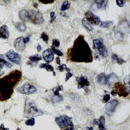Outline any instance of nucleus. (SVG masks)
<instances>
[{
	"label": "nucleus",
	"mask_w": 130,
	"mask_h": 130,
	"mask_svg": "<svg viewBox=\"0 0 130 130\" xmlns=\"http://www.w3.org/2000/svg\"><path fill=\"white\" fill-rule=\"evenodd\" d=\"M68 59L75 62L89 63L93 61V54L84 37L80 35L76 37L74 44L68 50Z\"/></svg>",
	"instance_id": "f257e3e1"
},
{
	"label": "nucleus",
	"mask_w": 130,
	"mask_h": 130,
	"mask_svg": "<svg viewBox=\"0 0 130 130\" xmlns=\"http://www.w3.org/2000/svg\"><path fill=\"white\" fill-rule=\"evenodd\" d=\"M22 79V72L14 70L9 75L0 78V102H5L11 97L14 88Z\"/></svg>",
	"instance_id": "f03ea898"
},
{
	"label": "nucleus",
	"mask_w": 130,
	"mask_h": 130,
	"mask_svg": "<svg viewBox=\"0 0 130 130\" xmlns=\"http://www.w3.org/2000/svg\"><path fill=\"white\" fill-rule=\"evenodd\" d=\"M41 115H43V111L36 106L35 102L30 99H26L24 105V117L37 116Z\"/></svg>",
	"instance_id": "7ed1b4c3"
},
{
	"label": "nucleus",
	"mask_w": 130,
	"mask_h": 130,
	"mask_svg": "<svg viewBox=\"0 0 130 130\" xmlns=\"http://www.w3.org/2000/svg\"><path fill=\"white\" fill-rule=\"evenodd\" d=\"M55 121L61 129L68 128L70 130H74V124H73L72 119L67 115H60L58 117H56Z\"/></svg>",
	"instance_id": "20e7f679"
},
{
	"label": "nucleus",
	"mask_w": 130,
	"mask_h": 130,
	"mask_svg": "<svg viewBox=\"0 0 130 130\" xmlns=\"http://www.w3.org/2000/svg\"><path fill=\"white\" fill-rule=\"evenodd\" d=\"M111 95H120L122 97H127L128 95V90L126 88L125 85H123L122 83L116 82L114 85V89H113L112 92H111Z\"/></svg>",
	"instance_id": "39448f33"
},
{
	"label": "nucleus",
	"mask_w": 130,
	"mask_h": 130,
	"mask_svg": "<svg viewBox=\"0 0 130 130\" xmlns=\"http://www.w3.org/2000/svg\"><path fill=\"white\" fill-rule=\"evenodd\" d=\"M28 20L35 24H42L44 22L42 14L34 10H28Z\"/></svg>",
	"instance_id": "423d86ee"
},
{
	"label": "nucleus",
	"mask_w": 130,
	"mask_h": 130,
	"mask_svg": "<svg viewBox=\"0 0 130 130\" xmlns=\"http://www.w3.org/2000/svg\"><path fill=\"white\" fill-rule=\"evenodd\" d=\"M93 45L95 50H97L99 52V54L103 57H108V50H107L106 46L104 45V43H102V39H94L93 40Z\"/></svg>",
	"instance_id": "0eeeda50"
},
{
	"label": "nucleus",
	"mask_w": 130,
	"mask_h": 130,
	"mask_svg": "<svg viewBox=\"0 0 130 130\" xmlns=\"http://www.w3.org/2000/svg\"><path fill=\"white\" fill-rule=\"evenodd\" d=\"M37 88L32 84H30V83H24L23 86H21L20 88L18 89V93H21L23 95H31V94H34L37 92Z\"/></svg>",
	"instance_id": "6e6552de"
},
{
	"label": "nucleus",
	"mask_w": 130,
	"mask_h": 130,
	"mask_svg": "<svg viewBox=\"0 0 130 130\" xmlns=\"http://www.w3.org/2000/svg\"><path fill=\"white\" fill-rule=\"evenodd\" d=\"M5 56H6V57H7L11 62H13V63L18 64V65L21 64L22 57H21V56L19 54L17 53V52H15L14 50H9V51L6 53Z\"/></svg>",
	"instance_id": "1a4fd4ad"
},
{
	"label": "nucleus",
	"mask_w": 130,
	"mask_h": 130,
	"mask_svg": "<svg viewBox=\"0 0 130 130\" xmlns=\"http://www.w3.org/2000/svg\"><path fill=\"white\" fill-rule=\"evenodd\" d=\"M84 18L87 19L88 22L89 24H91L92 25H100L102 21H101L100 18L98 16L95 15L92 11H87L85 13V17Z\"/></svg>",
	"instance_id": "9d476101"
},
{
	"label": "nucleus",
	"mask_w": 130,
	"mask_h": 130,
	"mask_svg": "<svg viewBox=\"0 0 130 130\" xmlns=\"http://www.w3.org/2000/svg\"><path fill=\"white\" fill-rule=\"evenodd\" d=\"M75 80L77 82V84H78L77 88H78L79 89H83V88H85V87H89L90 85V83L89 82V80H88V78L86 76H83V75L76 77Z\"/></svg>",
	"instance_id": "9b49d317"
},
{
	"label": "nucleus",
	"mask_w": 130,
	"mask_h": 130,
	"mask_svg": "<svg viewBox=\"0 0 130 130\" xmlns=\"http://www.w3.org/2000/svg\"><path fill=\"white\" fill-rule=\"evenodd\" d=\"M14 47L18 51H24L25 49V43H24V37H19L16 39L14 42Z\"/></svg>",
	"instance_id": "f8f14e48"
},
{
	"label": "nucleus",
	"mask_w": 130,
	"mask_h": 130,
	"mask_svg": "<svg viewBox=\"0 0 130 130\" xmlns=\"http://www.w3.org/2000/svg\"><path fill=\"white\" fill-rule=\"evenodd\" d=\"M118 100L115 99V100H112L111 102H108V103H107L106 105V112L107 114L108 115H111L113 112L115 110V108H116V107L118 106Z\"/></svg>",
	"instance_id": "ddd939ff"
},
{
	"label": "nucleus",
	"mask_w": 130,
	"mask_h": 130,
	"mask_svg": "<svg viewBox=\"0 0 130 130\" xmlns=\"http://www.w3.org/2000/svg\"><path fill=\"white\" fill-rule=\"evenodd\" d=\"M43 58L46 62H51L54 60V53L51 49H47L43 52Z\"/></svg>",
	"instance_id": "4468645a"
},
{
	"label": "nucleus",
	"mask_w": 130,
	"mask_h": 130,
	"mask_svg": "<svg viewBox=\"0 0 130 130\" xmlns=\"http://www.w3.org/2000/svg\"><path fill=\"white\" fill-rule=\"evenodd\" d=\"M108 3V0H105V1H100V0L99 1H95V3H94L92 8L95 10H99V9L105 10Z\"/></svg>",
	"instance_id": "2eb2a0df"
},
{
	"label": "nucleus",
	"mask_w": 130,
	"mask_h": 130,
	"mask_svg": "<svg viewBox=\"0 0 130 130\" xmlns=\"http://www.w3.org/2000/svg\"><path fill=\"white\" fill-rule=\"evenodd\" d=\"M9 37H10V33L7 25H3V26L0 27V38L8 39Z\"/></svg>",
	"instance_id": "dca6fc26"
},
{
	"label": "nucleus",
	"mask_w": 130,
	"mask_h": 130,
	"mask_svg": "<svg viewBox=\"0 0 130 130\" xmlns=\"http://www.w3.org/2000/svg\"><path fill=\"white\" fill-rule=\"evenodd\" d=\"M19 18L22 22H26V21H29L28 20V10H21L19 11Z\"/></svg>",
	"instance_id": "f3484780"
},
{
	"label": "nucleus",
	"mask_w": 130,
	"mask_h": 130,
	"mask_svg": "<svg viewBox=\"0 0 130 130\" xmlns=\"http://www.w3.org/2000/svg\"><path fill=\"white\" fill-rule=\"evenodd\" d=\"M96 80H97L98 83H100V84H102V85L107 84V76L103 73H101V74L98 75L97 77H96Z\"/></svg>",
	"instance_id": "a211bd4d"
},
{
	"label": "nucleus",
	"mask_w": 130,
	"mask_h": 130,
	"mask_svg": "<svg viewBox=\"0 0 130 130\" xmlns=\"http://www.w3.org/2000/svg\"><path fill=\"white\" fill-rule=\"evenodd\" d=\"M15 26L17 28V30H18L21 32H24L25 30H26L27 27L26 25L24 22H18V23H15Z\"/></svg>",
	"instance_id": "6ab92c4d"
},
{
	"label": "nucleus",
	"mask_w": 130,
	"mask_h": 130,
	"mask_svg": "<svg viewBox=\"0 0 130 130\" xmlns=\"http://www.w3.org/2000/svg\"><path fill=\"white\" fill-rule=\"evenodd\" d=\"M82 24H83V25L84 26V28L87 30H89V31H92V30H93V26H92V24H89V23L88 22L87 19H86L85 18H83V20H82Z\"/></svg>",
	"instance_id": "aec40b11"
},
{
	"label": "nucleus",
	"mask_w": 130,
	"mask_h": 130,
	"mask_svg": "<svg viewBox=\"0 0 130 130\" xmlns=\"http://www.w3.org/2000/svg\"><path fill=\"white\" fill-rule=\"evenodd\" d=\"M40 67L41 69H45L47 71H50V72H53V75H56V73H55V71H54V68L51 66V65H49V64H47V63H42L40 64Z\"/></svg>",
	"instance_id": "412c9836"
},
{
	"label": "nucleus",
	"mask_w": 130,
	"mask_h": 130,
	"mask_svg": "<svg viewBox=\"0 0 130 130\" xmlns=\"http://www.w3.org/2000/svg\"><path fill=\"white\" fill-rule=\"evenodd\" d=\"M99 122H98V127H99V130H107L105 127V117L104 116H101Z\"/></svg>",
	"instance_id": "4be33fe9"
},
{
	"label": "nucleus",
	"mask_w": 130,
	"mask_h": 130,
	"mask_svg": "<svg viewBox=\"0 0 130 130\" xmlns=\"http://www.w3.org/2000/svg\"><path fill=\"white\" fill-rule=\"evenodd\" d=\"M41 59H42V56L37 55V54H36V55H34V56H30V62H33L34 64H37Z\"/></svg>",
	"instance_id": "5701e85b"
},
{
	"label": "nucleus",
	"mask_w": 130,
	"mask_h": 130,
	"mask_svg": "<svg viewBox=\"0 0 130 130\" xmlns=\"http://www.w3.org/2000/svg\"><path fill=\"white\" fill-rule=\"evenodd\" d=\"M114 79H115V80H118V77H117V75L114 74V73H112L108 77H107V84H108V85H111V83L114 82Z\"/></svg>",
	"instance_id": "b1692460"
},
{
	"label": "nucleus",
	"mask_w": 130,
	"mask_h": 130,
	"mask_svg": "<svg viewBox=\"0 0 130 130\" xmlns=\"http://www.w3.org/2000/svg\"><path fill=\"white\" fill-rule=\"evenodd\" d=\"M4 66L8 67V68H11L12 65L10 64V63H9L7 61H5V60L3 59V58H0V70H2Z\"/></svg>",
	"instance_id": "393cba45"
},
{
	"label": "nucleus",
	"mask_w": 130,
	"mask_h": 130,
	"mask_svg": "<svg viewBox=\"0 0 130 130\" xmlns=\"http://www.w3.org/2000/svg\"><path fill=\"white\" fill-rule=\"evenodd\" d=\"M70 2H68V1H64L63 3H62V6H61L60 10H61V11H64V10H67L70 9Z\"/></svg>",
	"instance_id": "a878e982"
},
{
	"label": "nucleus",
	"mask_w": 130,
	"mask_h": 130,
	"mask_svg": "<svg viewBox=\"0 0 130 130\" xmlns=\"http://www.w3.org/2000/svg\"><path fill=\"white\" fill-rule=\"evenodd\" d=\"M112 59L115 61V62H117L118 64H123L125 62V61L123 59H121V57H119L117 55H115V54H114V55H112Z\"/></svg>",
	"instance_id": "bb28decb"
},
{
	"label": "nucleus",
	"mask_w": 130,
	"mask_h": 130,
	"mask_svg": "<svg viewBox=\"0 0 130 130\" xmlns=\"http://www.w3.org/2000/svg\"><path fill=\"white\" fill-rule=\"evenodd\" d=\"M51 100H52V102H62V101L63 100V98H62L60 95H54L53 96H52Z\"/></svg>",
	"instance_id": "cd10ccee"
},
{
	"label": "nucleus",
	"mask_w": 130,
	"mask_h": 130,
	"mask_svg": "<svg viewBox=\"0 0 130 130\" xmlns=\"http://www.w3.org/2000/svg\"><path fill=\"white\" fill-rule=\"evenodd\" d=\"M112 24H113L112 21H106V22H102V23H101L100 26L102 27V28H108V27L111 26Z\"/></svg>",
	"instance_id": "c85d7f7f"
},
{
	"label": "nucleus",
	"mask_w": 130,
	"mask_h": 130,
	"mask_svg": "<svg viewBox=\"0 0 130 130\" xmlns=\"http://www.w3.org/2000/svg\"><path fill=\"white\" fill-rule=\"evenodd\" d=\"M51 50H52V52H53L54 54H56V55H57L58 56H63V54H62V52L61 51V50H57V49H56V48L52 47Z\"/></svg>",
	"instance_id": "c756f323"
},
{
	"label": "nucleus",
	"mask_w": 130,
	"mask_h": 130,
	"mask_svg": "<svg viewBox=\"0 0 130 130\" xmlns=\"http://www.w3.org/2000/svg\"><path fill=\"white\" fill-rule=\"evenodd\" d=\"M35 118H30L29 119V120H27L26 121H25V124H26L27 126H34L35 125Z\"/></svg>",
	"instance_id": "7c9ffc66"
},
{
	"label": "nucleus",
	"mask_w": 130,
	"mask_h": 130,
	"mask_svg": "<svg viewBox=\"0 0 130 130\" xmlns=\"http://www.w3.org/2000/svg\"><path fill=\"white\" fill-rule=\"evenodd\" d=\"M58 70L59 71H64V70H67L68 72H70V70L69 68H67V66L65 64H62V65H59V67H58Z\"/></svg>",
	"instance_id": "2f4dec72"
},
{
	"label": "nucleus",
	"mask_w": 130,
	"mask_h": 130,
	"mask_svg": "<svg viewBox=\"0 0 130 130\" xmlns=\"http://www.w3.org/2000/svg\"><path fill=\"white\" fill-rule=\"evenodd\" d=\"M62 90H63V87L62 86H59V87L56 88L55 89H54V95H59V92L62 91Z\"/></svg>",
	"instance_id": "473e14b6"
},
{
	"label": "nucleus",
	"mask_w": 130,
	"mask_h": 130,
	"mask_svg": "<svg viewBox=\"0 0 130 130\" xmlns=\"http://www.w3.org/2000/svg\"><path fill=\"white\" fill-rule=\"evenodd\" d=\"M41 37H42V39H43V40L46 43H48V40H49V36H48L47 34H46L45 32H43V33H42Z\"/></svg>",
	"instance_id": "72a5a7b5"
},
{
	"label": "nucleus",
	"mask_w": 130,
	"mask_h": 130,
	"mask_svg": "<svg viewBox=\"0 0 130 130\" xmlns=\"http://www.w3.org/2000/svg\"><path fill=\"white\" fill-rule=\"evenodd\" d=\"M60 46V42L58 39H53V46L52 47L54 48H57Z\"/></svg>",
	"instance_id": "f704fd0d"
},
{
	"label": "nucleus",
	"mask_w": 130,
	"mask_h": 130,
	"mask_svg": "<svg viewBox=\"0 0 130 130\" xmlns=\"http://www.w3.org/2000/svg\"><path fill=\"white\" fill-rule=\"evenodd\" d=\"M116 4L118 6H120V7H123V6L125 5L126 2L125 1H121V0H117L116 1Z\"/></svg>",
	"instance_id": "c9c22d12"
},
{
	"label": "nucleus",
	"mask_w": 130,
	"mask_h": 130,
	"mask_svg": "<svg viewBox=\"0 0 130 130\" xmlns=\"http://www.w3.org/2000/svg\"><path fill=\"white\" fill-rule=\"evenodd\" d=\"M50 18H51V20H50V23H52L54 20H55V18H56L55 12H53V11L50 12Z\"/></svg>",
	"instance_id": "e433bc0d"
},
{
	"label": "nucleus",
	"mask_w": 130,
	"mask_h": 130,
	"mask_svg": "<svg viewBox=\"0 0 130 130\" xmlns=\"http://www.w3.org/2000/svg\"><path fill=\"white\" fill-rule=\"evenodd\" d=\"M109 100H110V95H105L103 96V101L105 102H109Z\"/></svg>",
	"instance_id": "4c0bfd02"
},
{
	"label": "nucleus",
	"mask_w": 130,
	"mask_h": 130,
	"mask_svg": "<svg viewBox=\"0 0 130 130\" xmlns=\"http://www.w3.org/2000/svg\"><path fill=\"white\" fill-rule=\"evenodd\" d=\"M72 74H71V73L70 72H68V73H67V74H66V78H65V81H68L69 80V79H70V77H72Z\"/></svg>",
	"instance_id": "58836bf2"
},
{
	"label": "nucleus",
	"mask_w": 130,
	"mask_h": 130,
	"mask_svg": "<svg viewBox=\"0 0 130 130\" xmlns=\"http://www.w3.org/2000/svg\"><path fill=\"white\" fill-rule=\"evenodd\" d=\"M0 130H9V128H6V127H5L4 124H1L0 125Z\"/></svg>",
	"instance_id": "ea45409f"
},
{
	"label": "nucleus",
	"mask_w": 130,
	"mask_h": 130,
	"mask_svg": "<svg viewBox=\"0 0 130 130\" xmlns=\"http://www.w3.org/2000/svg\"><path fill=\"white\" fill-rule=\"evenodd\" d=\"M29 42H30V37H25V38H24V43H25V44H26L27 43H29Z\"/></svg>",
	"instance_id": "a19ab883"
},
{
	"label": "nucleus",
	"mask_w": 130,
	"mask_h": 130,
	"mask_svg": "<svg viewBox=\"0 0 130 130\" xmlns=\"http://www.w3.org/2000/svg\"><path fill=\"white\" fill-rule=\"evenodd\" d=\"M41 49H42V48H41V45H40V44L37 45V51H41Z\"/></svg>",
	"instance_id": "79ce46f5"
},
{
	"label": "nucleus",
	"mask_w": 130,
	"mask_h": 130,
	"mask_svg": "<svg viewBox=\"0 0 130 130\" xmlns=\"http://www.w3.org/2000/svg\"><path fill=\"white\" fill-rule=\"evenodd\" d=\"M56 62H57V64H60V59H59V57L56 58Z\"/></svg>",
	"instance_id": "37998d69"
},
{
	"label": "nucleus",
	"mask_w": 130,
	"mask_h": 130,
	"mask_svg": "<svg viewBox=\"0 0 130 130\" xmlns=\"http://www.w3.org/2000/svg\"><path fill=\"white\" fill-rule=\"evenodd\" d=\"M87 129H88V130H93V127H87Z\"/></svg>",
	"instance_id": "c03bdc74"
},
{
	"label": "nucleus",
	"mask_w": 130,
	"mask_h": 130,
	"mask_svg": "<svg viewBox=\"0 0 130 130\" xmlns=\"http://www.w3.org/2000/svg\"><path fill=\"white\" fill-rule=\"evenodd\" d=\"M34 7L37 8V4H34Z\"/></svg>",
	"instance_id": "a18cd8bd"
},
{
	"label": "nucleus",
	"mask_w": 130,
	"mask_h": 130,
	"mask_svg": "<svg viewBox=\"0 0 130 130\" xmlns=\"http://www.w3.org/2000/svg\"><path fill=\"white\" fill-rule=\"evenodd\" d=\"M3 74H4V72H3V71H1V72H0V75H3Z\"/></svg>",
	"instance_id": "49530a36"
},
{
	"label": "nucleus",
	"mask_w": 130,
	"mask_h": 130,
	"mask_svg": "<svg viewBox=\"0 0 130 130\" xmlns=\"http://www.w3.org/2000/svg\"><path fill=\"white\" fill-rule=\"evenodd\" d=\"M64 130H70V129H68V128H66V129H64Z\"/></svg>",
	"instance_id": "de8ad7c7"
},
{
	"label": "nucleus",
	"mask_w": 130,
	"mask_h": 130,
	"mask_svg": "<svg viewBox=\"0 0 130 130\" xmlns=\"http://www.w3.org/2000/svg\"><path fill=\"white\" fill-rule=\"evenodd\" d=\"M17 130H20V128H18V129H17Z\"/></svg>",
	"instance_id": "09e8293b"
}]
</instances>
